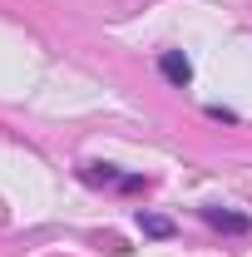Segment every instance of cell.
Here are the masks:
<instances>
[{
	"label": "cell",
	"instance_id": "3",
	"mask_svg": "<svg viewBox=\"0 0 252 257\" xmlns=\"http://www.w3.org/2000/svg\"><path fill=\"white\" fill-rule=\"evenodd\" d=\"M139 227L154 232V237H168V232H173V223H168V218H154V213H139Z\"/></svg>",
	"mask_w": 252,
	"mask_h": 257
},
{
	"label": "cell",
	"instance_id": "1",
	"mask_svg": "<svg viewBox=\"0 0 252 257\" xmlns=\"http://www.w3.org/2000/svg\"><path fill=\"white\" fill-rule=\"evenodd\" d=\"M158 69H163V79H173V84H188L193 79V64L178 55V50H168L163 60H158Z\"/></svg>",
	"mask_w": 252,
	"mask_h": 257
},
{
	"label": "cell",
	"instance_id": "2",
	"mask_svg": "<svg viewBox=\"0 0 252 257\" xmlns=\"http://www.w3.org/2000/svg\"><path fill=\"white\" fill-rule=\"evenodd\" d=\"M203 218H208V223H213V227H227V232H242V227H247V223H242V218H232V213H218V208H208Z\"/></svg>",
	"mask_w": 252,
	"mask_h": 257
}]
</instances>
